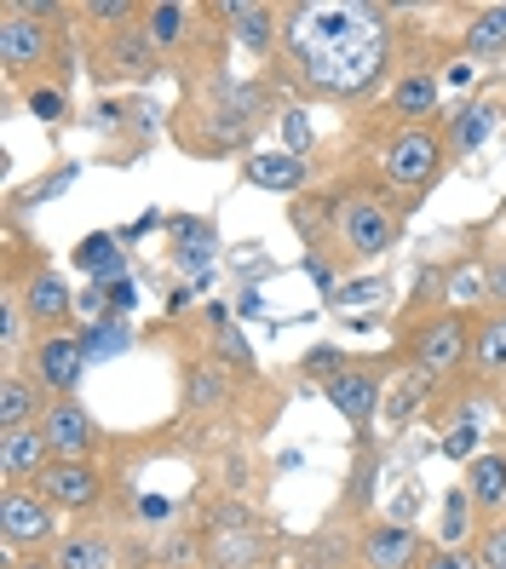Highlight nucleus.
Instances as JSON below:
<instances>
[{
  "label": "nucleus",
  "mask_w": 506,
  "mask_h": 569,
  "mask_svg": "<svg viewBox=\"0 0 506 569\" xmlns=\"http://www.w3.org/2000/svg\"><path fill=\"white\" fill-rule=\"evenodd\" d=\"M7 569H52L47 552H29V558H7Z\"/></svg>",
  "instance_id": "e433bc0d"
},
{
  "label": "nucleus",
  "mask_w": 506,
  "mask_h": 569,
  "mask_svg": "<svg viewBox=\"0 0 506 569\" xmlns=\"http://www.w3.org/2000/svg\"><path fill=\"white\" fill-rule=\"evenodd\" d=\"M397 357L409 368H420V375H431V380H449L460 368H472V311L437 306V311H420V317H403Z\"/></svg>",
  "instance_id": "20e7f679"
},
{
  "label": "nucleus",
  "mask_w": 506,
  "mask_h": 569,
  "mask_svg": "<svg viewBox=\"0 0 506 569\" xmlns=\"http://www.w3.org/2000/svg\"><path fill=\"white\" fill-rule=\"evenodd\" d=\"M7 288H18V299H23L29 322H36L41 333L70 328V317H76V293H70V282H63V277L52 271V264H36L29 277H12Z\"/></svg>",
  "instance_id": "f8f14e48"
},
{
  "label": "nucleus",
  "mask_w": 506,
  "mask_h": 569,
  "mask_svg": "<svg viewBox=\"0 0 506 569\" xmlns=\"http://www.w3.org/2000/svg\"><path fill=\"white\" fill-rule=\"evenodd\" d=\"M196 18H208L201 7H179V0H156V7H145V41L156 47V58H179L190 41H196Z\"/></svg>",
  "instance_id": "2eb2a0df"
},
{
  "label": "nucleus",
  "mask_w": 506,
  "mask_h": 569,
  "mask_svg": "<svg viewBox=\"0 0 506 569\" xmlns=\"http://www.w3.org/2000/svg\"><path fill=\"white\" fill-rule=\"evenodd\" d=\"M52 63H58V23L47 18H29L18 0L0 7V76H7L12 92L52 81Z\"/></svg>",
  "instance_id": "39448f33"
},
{
  "label": "nucleus",
  "mask_w": 506,
  "mask_h": 569,
  "mask_svg": "<svg viewBox=\"0 0 506 569\" xmlns=\"http://www.w3.org/2000/svg\"><path fill=\"white\" fill-rule=\"evenodd\" d=\"M23 368L41 380L47 397H76V386H81V375H87V333H76V328L41 333Z\"/></svg>",
  "instance_id": "1a4fd4ad"
},
{
  "label": "nucleus",
  "mask_w": 506,
  "mask_h": 569,
  "mask_svg": "<svg viewBox=\"0 0 506 569\" xmlns=\"http://www.w3.org/2000/svg\"><path fill=\"white\" fill-rule=\"evenodd\" d=\"M444 455H449V460H472V455H478V426H472V420L449 426V431H444Z\"/></svg>",
  "instance_id": "72a5a7b5"
},
{
  "label": "nucleus",
  "mask_w": 506,
  "mask_h": 569,
  "mask_svg": "<svg viewBox=\"0 0 506 569\" xmlns=\"http://www.w3.org/2000/svg\"><path fill=\"white\" fill-rule=\"evenodd\" d=\"M23 104L36 121H63L70 116V92H63L58 81H36V87H23Z\"/></svg>",
  "instance_id": "c756f323"
},
{
  "label": "nucleus",
  "mask_w": 506,
  "mask_h": 569,
  "mask_svg": "<svg viewBox=\"0 0 506 569\" xmlns=\"http://www.w3.org/2000/svg\"><path fill=\"white\" fill-rule=\"evenodd\" d=\"M219 18H225V36L236 47H248L254 58L282 52V7H248V0H230V7H219Z\"/></svg>",
  "instance_id": "ddd939ff"
},
{
  "label": "nucleus",
  "mask_w": 506,
  "mask_h": 569,
  "mask_svg": "<svg viewBox=\"0 0 506 569\" xmlns=\"http://www.w3.org/2000/svg\"><path fill=\"white\" fill-rule=\"evenodd\" d=\"M47 558L52 569H121V552L105 529H63V541Z\"/></svg>",
  "instance_id": "aec40b11"
},
{
  "label": "nucleus",
  "mask_w": 506,
  "mask_h": 569,
  "mask_svg": "<svg viewBox=\"0 0 506 569\" xmlns=\"http://www.w3.org/2000/svg\"><path fill=\"white\" fill-rule=\"evenodd\" d=\"M431 386H437L431 375H420V368H409V375H403V380H397V386L386 391V420H391V426H409V420H415V415L426 409Z\"/></svg>",
  "instance_id": "cd10ccee"
},
{
  "label": "nucleus",
  "mask_w": 506,
  "mask_h": 569,
  "mask_svg": "<svg viewBox=\"0 0 506 569\" xmlns=\"http://www.w3.org/2000/svg\"><path fill=\"white\" fill-rule=\"evenodd\" d=\"M449 139H444V127L437 121H415V127H391L380 150H375V173L380 184L397 196L403 208H415L426 202V196L437 190V179L449 173Z\"/></svg>",
  "instance_id": "7ed1b4c3"
},
{
  "label": "nucleus",
  "mask_w": 506,
  "mask_h": 569,
  "mask_svg": "<svg viewBox=\"0 0 506 569\" xmlns=\"http://www.w3.org/2000/svg\"><path fill=\"white\" fill-rule=\"evenodd\" d=\"M36 489L47 495V507L81 518V512H98V507H105L110 478H105V466H98V460H52Z\"/></svg>",
  "instance_id": "9d476101"
},
{
  "label": "nucleus",
  "mask_w": 506,
  "mask_h": 569,
  "mask_svg": "<svg viewBox=\"0 0 506 569\" xmlns=\"http://www.w3.org/2000/svg\"><path fill=\"white\" fill-rule=\"evenodd\" d=\"M386 18L391 12L375 0H294V7H282V58L294 81L328 104L368 98L391 63Z\"/></svg>",
  "instance_id": "f257e3e1"
},
{
  "label": "nucleus",
  "mask_w": 506,
  "mask_h": 569,
  "mask_svg": "<svg viewBox=\"0 0 506 569\" xmlns=\"http://www.w3.org/2000/svg\"><path fill=\"white\" fill-rule=\"evenodd\" d=\"M484 282H489V306L506 311V253H489L484 259Z\"/></svg>",
  "instance_id": "f704fd0d"
},
{
  "label": "nucleus",
  "mask_w": 506,
  "mask_h": 569,
  "mask_svg": "<svg viewBox=\"0 0 506 569\" xmlns=\"http://www.w3.org/2000/svg\"><path fill=\"white\" fill-rule=\"evenodd\" d=\"M323 208H328L334 248H340L346 264H368V259L391 253L397 237H403V213H409L386 184H346V190H334Z\"/></svg>",
  "instance_id": "f03ea898"
},
{
  "label": "nucleus",
  "mask_w": 506,
  "mask_h": 569,
  "mask_svg": "<svg viewBox=\"0 0 506 569\" xmlns=\"http://www.w3.org/2000/svg\"><path fill=\"white\" fill-rule=\"evenodd\" d=\"M460 47H466V52H478V58H500V52H506V0H495V7H478V12H472Z\"/></svg>",
  "instance_id": "bb28decb"
},
{
  "label": "nucleus",
  "mask_w": 506,
  "mask_h": 569,
  "mask_svg": "<svg viewBox=\"0 0 506 569\" xmlns=\"http://www.w3.org/2000/svg\"><path fill=\"white\" fill-rule=\"evenodd\" d=\"M340 368H351L340 351H306V357H299V375H306V380H317V386H328L334 375H340Z\"/></svg>",
  "instance_id": "2f4dec72"
},
{
  "label": "nucleus",
  "mask_w": 506,
  "mask_h": 569,
  "mask_svg": "<svg viewBox=\"0 0 506 569\" xmlns=\"http://www.w3.org/2000/svg\"><path fill=\"white\" fill-rule=\"evenodd\" d=\"M36 340H41V328L29 322L18 288H7L0 293V368H23L29 351H36Z\"/></svg>",
  "instance_id": "412c9836"
},
{
  "label": "nucleus",
  "mask_w": 506,
  "mask_h": 569,
  "mask_svg": "<svg viewBox=\"0 0 506 569\" xmlns=\"http://www.w3.org/2000/svg\"><path fill=\"white\" fill-rule=\"evenodd\" d=\"M460 489L472 495V507H478L484 518H500V507H506V449L472 455L466 472H460Z\"/></svg>",
  "instance_id": "a211bd4d"
},
{
  "label": "nucleus",
  "mask_w": 506,
  "mask_h": 569,
  "mask_svg": "<svg viewBox=\"0 0 506 569\" xmlns=\"http://www.w3.org/2000/svg\"><path fill=\"white\" fill-rule=\"evenodd\" d=\"M472 380L506 386V311H472Z\"/></svg>",
  "instance_id": "dca6fc26"
},
{
  "label": "nucleus",
  "mask_w": 506,
  "mask_h": 569,
  "mask_svg": "<svg viewBox=\"0 0 506 569\" xmlns=\"http://www.w3.org/2000/svg\"><path fill=\"white\" fill-rule=\"evenodd\" d=\"M420 569H484V563H478V552H472V547H431Z\"/></svg>",
  "instance_id": "473e14b6"
},
{
  "label": "nucleus",
  "mask_w": 506,
  "mask_h": 569,
  "mask_svg": "<svg viewBox=\"0 0 506 569\" xmlns=\"http://www.w3.org/2000/svg\"><path fill=\"white\" fill-rule=\"evenodd\" d=\"M323 397L340 409V420L357 431V438H368V426H375V415L386 403V362H351V368H340V375L323 386Z\"/></svg>",
  "instance_id": "6e6552de"
},
{
  "label": "nucleus",
  "mask_w": 506,
  "mask_h": 569,
  "mask_svg": "<svg viewBox=\"0 0 506 569\" xmlns=\"http://www.w3.org/2000/svg\"><path fill=\"white\" fill-rule=\"evenodd\" d=\"M47 409V391L29 368H0V431H18V426H36Z\"/></svg>",
  "instance_id": "6ab92c4d"
},
{
  "label": "nucleus",
  "mask_w": 506,
  "mask_h": 569,
  "mask_svg": "<svg viewBox=\"0 0 506 569\" xmlns=\"http://www.w3.org/2000/svg\"><path fill=\"white\" fill-rule=\"evenodd\" d=\"M472 518H478V507H472V495L455 483L444 495V518H437V547H472V541H478L484 523H472Z\"/></svg>",
  "instance_id": "a878e982"
},
{
  "label": "nucleus",
  "mask_w": 506,
  "mask_h": 569,
  "mask_svg": "<svg viewBox=\"0 0 506 569\" xmlns=\"http://www.w3.org/2000/svg\"><path fill=\"white\" fill-rule=\"evenodd\" d=\"M391 116H397V127L431 121L437 116V76L431 70H403L391 81Z\"/></svg>",
  "instance_id": "4be33fe9"
},
{
  "label": "nucleus",
  "mask_w": 506,
  "mask_h": 569,
  "mask_svg": "<svg viewBox=\"0 0 506 569\" xmlns=\"http://www.w3.org/2000/svg\"><path fill=\"white\" fill-rule=\"evenodd\" d=\"M58 507H47L41 489H0V547L7 558H29V552H52L63 541L58 529Z\"/></svg>",
  "instance_id": "423d86ee"
},
{
  "label": "nucleus",
  "mask_w": 506,
  "mask_h": 569,
  "mask_svg": "<svg viewBox=\"0 0 506 569\" xmlns=\"http://www.w3.org/2000/svg\"><path fill=\"white\" fill-rule=\"evenodd\" d=\"M92 63H98V76H110V81H139V76L156 70V47L145 41V29H121V36H110L92 52Z\"/></svg>",
  "instance_id": "f3484780"
},
{
  "label": "nucleus",
  "mask_w": 506,
  "mask_h": 569,
  "mask_svg": "<svg viewBox=\"0 0 506 569\" xmlns=\"http://www.w3.org/2000/svg\"><path fill=\"white\" fill-rule=\"evenodd\" d=\"M41 438L52 449V460H98L105 455V426H98V415H87L81 397H47L41 409Z\"/></svg>",
  "instance_id": "0eeeda50"
},
{
  "label": "nucleus",
  "mask_w": 506,
  "mask_h": 569,
  "mask_svg": "<svg viewBox=\"0 0 506 569\" xmlns=\"http://www.w3.org/2000/svg\"><path fill=\"white\" fill-rule=\"evenodd\" d=\"M185 409L190 415H214V409H225V397H230V368L225 362H185Z\"/></svg>",
  "instance_id": "5701e85b"
},
{
  "label": "nucleus",
  "mask_w": 506,
  "mask_h": 569,
  "mask_svg": "<svg viewBox=\"0 0 506 569\" xmlns=\"http://www.w3.org/2000/svg\"><path fill=\"white\" fill-rule=\"evenodd\" d=\"M426 552V535L403 518H380L357 535V569H420Z\"/></svg>",
  "instance_id": "9b49d317"
},
{
  "label": "nucleus",
  "mask_w": 506,
  "mask_h": 569,
  "mask_svg": "<svg viewBox=\"0 0 506 569\" xmlns=\"http://www.w3.org/2000/svg\"><path fill=\"white\" fill-rule=\"evenodd\" d=\"M386 293V282H346V288H334V306H357V299H375Z\"/></svg>",
  "instance_id": "c9c22d12"
},
{
  "label": "nucleus",
  "mask_w": 506,
  "mask_h": 569,
  "mask_svg": "<svg viewBox=\"0 0 506 569\" xmlns=\"http://www.w3.org/2000/svg\"><path fill=\"white\" fill-rule=\"evenodd\" d=\"M81 23L105 29V36H121V29H139L145 23V7H132V0H87V7H76Z\"/></svg>",
  "instance_id": "c85d7f7f"
},
{
  "label": "nucleus",
  "mask_w": 506,
  "mask_h": 569,
  "mask_svg": "<svg viewBox=\"0 0 506 569\" xmlns=\"http://www.w3.org/2000/svg\"><path fill=\"white\" fill-rule=\"evenodd\" d=\"M489 127H495V104L489 98H472V104L455 110V121L444 127V139H449V156H472L484 139H489Z\"/></svg>",
  "instance_id": "b1692460"
},
{
  "label": "nucleus",
  "mask_w": 506,
  "mask_h": 569,
  "mask_svg": "<svg viewBox=\"0 0 506 569\" xmlns=\"http://www.w3.org/2000/svg\"><path fill=\"white\" fill-rule=\"evenodd\" d=\"M242 173H248V184H259V190H299V184H306V161L288 156V150H271V156L259 150V156H248Z\"/></svg>",
  "instance_id": "393cba45"
},
{
  "label": "nucleus",
  "mask_w": 506,
  "mask_h": 569,
  "mask_svg": "<svg viewBox=\"0 0 506 569\" xmlns=\"http://www.w3.org/2000/svg\"><path fill=\"white\" fill-rule=\"evenodd\" d=\"M472 552H478L484 569H506V518H489L478 529V541H472Z\"/></svg>",
  "instance_id": "7c9ffc66"
},
{
  "label": "nucleus",
  "mask_w": 506,
  "mask_h": 569,
  "mask_svg": "<svg viewBox=\"0 0 506 569\" xmlns=\"http://www.w3.org/2000/svg\"><path fill=\"white\" fill-rule=\"evenodd\" d=\"M47 466H52V449L41 438V426L0 431V478H7V489H36Z\"/></svg>",
  "instance_id": "4468645a"
}]
</instances>
